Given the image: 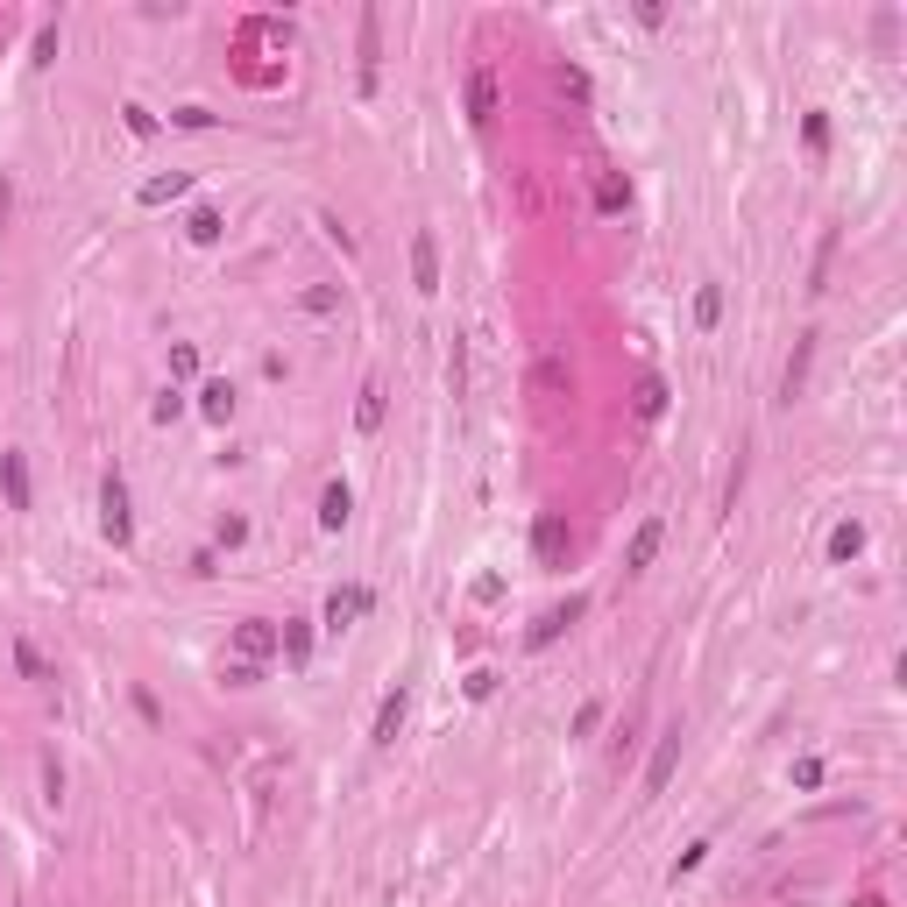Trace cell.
<instances>
[{"label":"cell","mask_w":907,"mask_h":907,"mask_svg":"<svg viewBox=\"0 0 907 907\" xmlns=\"http://www.w3.org/2000/svg\"><path fill=\"white\" fill-rule=\"evenodd\" d=\"M100 532H107L114 546L135 539V511H128V482H121V468L100 475Z\"/></svg>","instance_id":"cell-1"},{"label":"cell","mask_w":907,"mask_h":907,"mask_svg":"<svg viewBox=\"0 0 907 907\" xmlns=\"http://www.w3.org/2000/svg\"><path fill=\"white\" fill-rule=\"evenodd\" d=\"M411 284H419L426 298L440 291V241H433L426 227H419V234H411Z\"/></svg>","instance_id":"cell-2"},{"label":"cell","mask_w":907,"mask_h":907,"mask_svg":"<svg viewBox=\"0 0 907 907\" xmlns=\"http://www.w3.org/2000/svg\"><path fill=\"white\" fill-rule=\"evenodd\" d=\"M582 610H589V596H567V603H553V610H546V617L525 631V645H532V652H539V645H553V638H560L574 617H582Z\"/></svg>","instance_id":"cell-3"},{"label":"cell","mask_w":907,"mask_h":907,"mask_svg":"<svg viewBox=\"0 0 907 907\" xmlns=\"http://www.w3.org/2000/svg\"><path fill=\"white\" fill-rule=\"evenodd\" d=\"M674 766H681V723L674 730H659V752H652V766H645V794H659L674 780Z\"/></svg>","instance_id":"cell-4"},{"label":"cell","mask_w":907,"mask_h":907,"mask_svg":"<svg viewBox=\"0 0 907 907\" xmlns=\"http://www.w3.org/2000/svg\"><path fill=\"white\" fill-rule=\"evenodd\" d=\"M404 709H411V688L397 681V688L383 695V709H376V730H369V745H397V730H404Z\"/></svg>","instance_id":"cell-5"},{"label":"cell","mask_w":907,"mask_h":907,"mask_svg":"<svg viewBox=\"0 0 907 907\" xmlns=\"http://www.w3.org/2000/svg\"><path fill=\"white\" fill-rule=\"evenodd\" d=\"M468 121H475V128L497 121V78H489V64L468 71Z\"/></svg>","instance_id":"cell-6"},{"label":"cell","mask_w":907,"mask_h":907,"mask_svg":"<svg viewBox=\"0 0 907 907\" xmlns=\"http://www.w3.org/2000/svg\"><path fill=\"white\" fill-rule=\"evenodd\" d=\"M369 603H376V596H369L362 582H348V589H334V596H326V624H334V631H348V624H355Z\"/></svg>","instance_id":"cell-7"},{"label":"cell","mask_w":907,"mask_h":907,"mask_svg":"<svg viewBox=\"0 0 907 907\" xmlns=\"http://www.w3.org/2000/svg\"><path fill=\"white\" fill-rule=\"evenodd\" d=\"M348 518H355V489H348V482H326V489H319V525L341 532Z\"/></svg>","instance_id":"cell-8"},{"label":"cell","mask_w":907,"mask_h":907,"mask_svg":"<svg viewBox=\"0 0 907 907\" xmlns=\"http://www.w3.org/2000/svg\"><path fill=\"white\" fill-rule=\"evenodd\" d=\"M659 539H667V525H659V518H645V525L631 532V553H624V567H631V574H645V567L659 560Z\"/></svg>","instance_id":"cell-9"},{"label":"cell","mask_w":907,"mask_h":907,"mask_svg":"<svg viewBox=\"0 0 907 907\" xmlns=\"http://www.w3.org/2000/svg\"><path fill=\"white\" fill-rule=\"evenodd\" d=\"M234 645H241V659H270V652H277V631H270L263 617H249V624L234 631Z\"/></svg>","instance_id":"cell-10"},{"label":"cell","mask_w":907,"mask_h":907,"mask_svg":"<svg viewBox=\"0 0 907 907\" xmlns=\"http://www.w3.org/2000/svg\"><path fill=\"white\" fill-rule=\"evenodd\" d=\"M0 482H8V504L29 511V461L22 454H0Z\"/></svg>","instance_id":"cell-11"},{"label":"cell","mask_w":907,"mask_h":907,"mask_svg":"<svg viewBox=\"0 0 907 907\" xmlns=\"http://www.w3.org/2000/svg\"><path fill=\"white\" fill-rule=\"evenodd\" d=\"M808 355H815V334H801V341H794L787 376H780V404H794V390H801V376H808Z\"/></svg>","instance_id":"cell-12"},{"label":"cell","mask_w":907,"mask_h":907,"mask_svg":"<svg viewBox=\"0 0 907 907\" xmlns=\"http://www.w3.org/2000/svg\"><path fill=\"white\" fill-rule=\"evenodd\" d=\"M376 36H383V15L369 8V15H362V93L376 86Z\"/></svg>","instance_id":"cell-13"},{"label":"cell","mask_w":907,"mask_h":907,"mask_svg":"<svg viewBox=\"0 0 907 907\" xmlns=\"http://www.w3.org/2000/svg\"><path fill=\"white\" fill-rule=\"evenodd\" d=\"M858 553H865V525H858V518H844V525L830 532V560H858Z\"/></svg>","instance_id":"cell-14"},{"label":"cell","mask_w":907,"mask_h":907,"mask_svg":"<svg viewBox=\"0 0 907 907\" xmlns=\"http://www.w3.org/2000/svg\"><path fill=\"white\" fill-rule=\"evenodd\" d=\"M199 411H206L213 426H227V419H234V390H227V383H206V390H199Z\"/></svg>","instance_id":"cell-15"},{"label":"cell","mask_w":907,"mask_h":907,"mask_svg":"<svg viewBox=\"0 0 907 907\" xmlns=\"http://www.w3.org/2000/svg\"><path fill=\"white\" fill-rule=\"evenodd\" d=\"M355 426H362V433H376V426H383V383H376V376L362 383V404H355Z\"/></svg>","instance_id":"cell-16"},{"label":"cell","mask_w":907,"mask_h":907,"mask_svg":"<svg viewBox=\"0 0 907 907\" xmlns=\"http://www.w3.org/2000/svg\"><path fill=\"white\" fill-rule=\"evenodd\" d=\"M178 192H192V178H185V171H171V178H149L135 199H142V206H163V199H178Z\"/></svg>","instance_id":"cell-17"},{"label":"cell","mask_w":907,"mask_h":907,"mask_svg":"<svg viewBox=\"0 0 907 907\" xmlns=\"http://www.w3.org/2000/svg\"><path fill=\"white\" fill-rule=\"evenodd\" d=\"M284 659H291V667H305V659H312V631H305V617L284 624Z\"/></svg>","instance_id":"cell-18"},{"label":"cell","mask_w":907,"mask_h":907,"mask_svg":"<svg viewBox=\"0 0 907 907\" xmlns=\"http://www.w3.org/2000/svg\"><path fill=\"white\" fill-rule=\"evenodd\" d=\"M659 411H667V383L645 376V383H638V419H659Z\"/></svg>","instance_id":"cell-19"},{"label":"cell","mask_w":907,"mask_h":907,"mask_svg":"<svg viewBox=\"0 0 907 907\" xmlns=\"http://www.w3.org/2000/svg\"><path fill=\"white\" fill-rule=\"evenodd\" d=\"M15 667H22V674H29V681H57V674H50V667H43V652H36V645H29V638H15Z\"/></svg>","instance_id":"cell-20"},{"label":"cell","mask_w":907,"mask_h":907,"mask_svg":"<svg viewBox=\"0 0 907 907\" xmlns=\"http://www.w3.org/2000/svg\"><path fill=\"white\" fill-rule=\"evenodd\" d=\"M716 319H723V291L702 284V291H695V326H716Z\"/></svg>","instance_id":"cell-21"},{"label":"cell","mask_w":907,"mask_h":907,"mask_svg":"<svg viewBox=\"0 0 907 907\" xmlns=\"http://www.w3.org/2000/svg\"><path fill=\"white\" fill-rule=\"evenodd\" d=\"M560 539H567V532H560V518H539V525H532V546H539V560H553V553H560Z\"/></svg>","instance_id":"cell-22"},{"label":"cell","mask_w":907,"mask_h":907,"mask_svg":"<svg viewBox=\"0 0 907 907\" xmlns=\"http://www.w3.org/2000/svg\"><path fill=\"white\" fill-rule=\"evenodd\" d=\"M596 206H603V213L631 206V185H624V178H603V185H596Z\"/></svg>","instance_id":"cell-23"},{"label":"cell","mask_w":907,"mask_h":907,"mask_svg":"<svg viewBox=\"0 0 907 907\" xmlns=\"http://www.w3.org/2000/svg\"><path fill=\"white\" fill-rule=\"evenodd\" d=\"M220 234H227V227H220V213H213V206H199V213H192V241H220Z\"/></svg>","instance_id":"cell-24"},{"label":"cell","mask_w":907,"mask_h":907,"mask_svg":"<svg viewBox=\"0 0 907 907\" xmlns=\"http://www.w3.org/2000/svg\"><path fill=\"white\" fill-rule=\"evenodd\" d=\"M256 681H263L256 659H234V667H227V688H256Z\"/></svg>","instance_id":"cell-25"},{"label":"cell","mask_w":907,"mask_h":907,"mask_svg":"<svg viewBox=\"0 0 907 907\" xmlns=\"http://www.w3.org/2000/svg\"><path fill=\"white\" fill-rule=\"evenodd\" d=\"M702 858H709V844H688V851H681V858H674V872H667V879H674V886H681V879H688V872H695V865H702Z\"/></svg>","instance_id":"cell-26"},{"label":"cell","mask_w":907,"mask_h":907,"mask_svg":"<svg viewBox=\"0 0 907 907\" xmlns=\"http://www.w3.org/2000/svg\"><path fill=\"white\" fill-rule=\"evenodd\" d=\"M178 411H185V397H178V390H163V397H156V426H171Z\"/></svg>","instance_id":"cell-27"},{"label":"cell","mask_w":907,"mask_h":907,"mask_svg":"<svg viewBox=\"0 0 907 907\" xmlns=\"http://www.w3.org/2000/svg\"><path fill=\"white\" fill-rule=\"evenodd\" d=\"M135 709H142V723H156V730H163V702H156L149 688H135Z\"/></svg>","instance_id":"cell-28"},{"label":"cell","mask_w":907,"mask_h":907,"mask_svg":"<svg viewBox=\"0 0 907 907\" xmlns=\"http://www.w3.org/2000/svg\"><path fill=\"white\" fill-rule=\"evenodd\" d=\"M334 305H341V291H326V284H319V291H305V312H334Z\"/></svg>","instance_id":"cell-29"},{"label":"cell","mask_w":907,"mask_h":907,"mask_svg":"<svg viewBox=\"0 0 907 907\" xmlns=\"http://www.w3.org/2000/svg\"><path fill=\"white\" fill-rule=\"evenodd\" d=\"M596 723H603V702H582V716H574V737H589Z\"/></svg>","instance_id":"cell-30"},{"label":"cell","mask_w":907,"mask_h":907,"mask_svg":"<svg viewBox=\"0 0 907 907\" xmlns=\"http://www.w3.org/2000/svg\"><path fill=\"white\" fill-rule=\"evenodd\" d=\"M171 121H178V128H213V114H206V107H178Z\"/></svg>","instance_id":"cell-31"},{"label":"cell","mask_w":907,"mask_h":907,"mask_svg":"<svg viewBox=\"0 0 907 907\" xmlns=\"http://www.w3.org/2000/svg\"><path fill=\"white\" fill-rule=\"evenodd\" d=\"M43 794H50V801L64 794V766H57V759H43Z\"/></svg>","instance_id":"cell-32"}]
</instances>
